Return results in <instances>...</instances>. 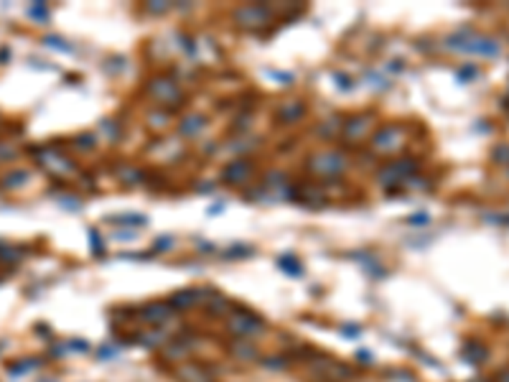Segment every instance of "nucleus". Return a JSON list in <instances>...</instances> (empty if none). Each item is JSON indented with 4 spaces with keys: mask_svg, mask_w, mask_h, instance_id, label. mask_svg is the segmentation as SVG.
I'll return each mask as SVG.
<instances>
[{
    "mask_svg": "<svg viewBox=\"0 0 509 382\" xmlns=\"http://www.w3.org/2000/svg\"><path fill=\"white\" fill-rule=\"evenodd\" d=\"M260 329H262V321L255 319V316L247 311H237L235 316L229 319V331L237 336H252V334H258Z\"/></svg>",
    "mask_w": 509,
    "mask_h": 382,
    "instance_id": "obj_1",
    "label": "nucleus"
}]
</instances>
